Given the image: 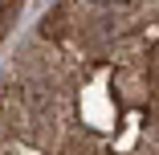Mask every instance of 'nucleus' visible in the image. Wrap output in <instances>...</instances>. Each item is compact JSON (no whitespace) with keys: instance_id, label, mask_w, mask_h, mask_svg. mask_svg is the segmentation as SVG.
<instances>
[]
</instances>
